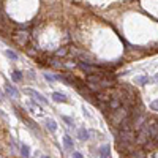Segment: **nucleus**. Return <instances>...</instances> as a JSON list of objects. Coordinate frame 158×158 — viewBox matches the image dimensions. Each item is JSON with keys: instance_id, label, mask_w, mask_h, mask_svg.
Returning <instances> with one entry per match:
<instances>
[{"instance_id": "39448f33", "label": "nucleus", "mask_w": 158, "mask_h": 158, "mask_svg": "<svg viewBox=\"0 0 158 158\" xmlns=\"http://www.w3.org/2000/svg\"><path fill=\"white\" fill-rule=\"evenodd\" d=\"M24 94L25 95H30L32 98H35L36 101H40L41 104H48V100L40 94V92H36V90H32V89H24Z\"/></svg>"}, {"instance_id": "1a4fd4ad", "label": "nucleus", "mask_w": 158, "mask_h": 158, "mask_svg": "<svg viewBox=\"0 0 158 158\" xmlns=\"http://www.w3.org/2000/svg\"><path fill=\"white\" fill-rule=\"evenodd\" d=\"M52 100H54L56 103H67L68 101V98L63 94H60V92H54V94H52Z\"/></svg>"}, {"instance_id": "6e6552de", "label": "nucleus", "mask_w": 158, "mask_h": 158, "mask_svg": "<svg viewBox=\"0 0 158 158\" xmlns=\"http://www.w3.org/2000/svg\"><path fill=\"white\" fill-rule=\"evenodd\" d=\"M97 97H98V101H100V103H103V101H111V100H112V95L109 94V92H98Z\"/></svg>"}, {"instance_id": "ddd939ff", "label": "nucleus", "mask_w": 158, "mask_h": 158, "mask_svg": "<svg viewBox=\"0 0 158 158\" xmlns=\"http://www.w3.org/2000/svg\"><path fill=\"white\" fill-rule=\"evenodd\" d=\"M149 82H150V77H147V76H138L136 77V84H139V85H146Z\"/></svg>"}, {"instance_id": "9b49d317", "label": "nucleus", "mask_w": 158, "mask_h": 158, "mask_svg": "<svg viewBox=\"0 0 158 158\" xmlns=\"http://www.w3.org/2000/svg\"><path fill=\"white\" fill-rule=\"evenodd\" d=\"M100 156L101 158H109L111 156V146H103V147H100Z\"/></svg>"}, {"instance_id": "f257e3e1", "label": "nucleus", "mask_w": 158, "mask_h": 158, "mask_svg": "<svg viewBox=\"0 0 158 158\" xmlns=\"http://www.w3.org/2000/svg\"><path fill=\"white\" fill-rule=\"evenodd\" d=\"M130 117V111L127 109V108H123V106H120L118 109H114V112H112V115H111V118H112V122H114V125H120L125 118H128Z\"/></svg>"}, {"instance_id": "9d476101", "label": "nucleus", "mask_w": 158, "mask_h": 158, "mask_svg": "<svg viewBox=\"0 0 158 158\" xmlns=\"http://www.w3.org/2000/svg\"><path fill=\"white\" fill-rule=\"evenodd\" d=\"M63 146H65V149H67V150H73V149H74L73 139H71L68 135H65V136H63Z\"/></svg>"}, {"instance_id": "aec40b11", "label": "nucleus", "mask_w": 158, "mask_h": 158, "mask_svg": "<svg viewBox=\"0 0 158 158\" xmlns=\"http://www.w3.org/2000/svg\"><path fill=\"white\" fill-rule=\"evenodd\" d=\"M62 118H63L65 122H67V125H70V127H73V125H74V123H73V118H71V117H67V115H63Z\"/></svg>"}, {"instance_id": "4468645a", "label": "nucleus", "mask_w": 158, "mask_h": 158, "mask_svg": "<svg viewBox=\"0 0 158 158\" xmlns=\"http://www.w3.org/2000/svg\"><path fill=\"white\" fill-rule=\"evenodd\" d=\"M21 155L24 156V158H29V155H30V149H29V146H25V144H21Z\"/></svg>"}, {"instance_id": "bb28decb", "label": "nucleus", "mask_w": 158, "mask_h": 158, "mask_svg": "<svg viewBox=\"0 0 158 158\" xmlns=\"http://www.w3.org/2000/svg\"><path fill=\"white\" fill-rule=\"evenodd\" d=\"M0 100H2V98H0Z\"/></svg>"}, {"instance_id": "a211bd4d", "label": "nucleus", "mask_w": 158, "mask_h": 158, "mask_svg": "<svg viewBox=\"0 0 158 158\" xmlns=\"http://www.w3.org/2000/svg\"><path fill=\"white\" fill-rule=\"evenodd\" d=\"M5 54L11 59V60H18V54H16V52L15 51H11V49H6V52H5Z\"/></svg>"}, {"instance_id": "a878e982", "label": "nucleus", "mask_w": 158, "mask_h": 158, "mask_svg": "<svg viewBox=\"0 0 158 158\" xmlns=\"http://www.w3.org/2000/svg\"><path fill=\"white\" fill-rule=\"evenodd\" d=\"M156 142H158V136H156Z\"/></svg>"}, {"instance_id": "dca6fc26", "label": "nucleus", "mask_w": 158, "mask_h": 158, "mask_svg": "<svg viewBox=\"0 0 158 158\" xmlns=\"http://www.w3.org/2000/svg\"><path fill=\"white\" fill-rule=\"evenodd\" d=\"M11 77H13V81L21 82V81H22V73L16 70V71H13V73H11Z\"/></svg>"}, {"instance_id": "f03ea898", "label": "nucleus", "mask_w": 158, "mask_h": 158, "mask_svg": "<svg viewBox=\"0 0 158 158\" xmlns=\"http://www.w3.org/2000/svg\"><path fill=\"white\" fill-rule=\"evenodd\" d=\"M122 142H123V146H130V144L136 142V136H135L133 131L131 130L118 131V144H122Z\"/></svg>"}, {"instance_id": "b1692460", "label": "nucleus", "mask_w": 158, "mask_h": 158, "mask_svg": "<svg viewBox=\"0 0 158 158\" xmlns=\"http://www.w3.org/2000/svg\"><path fill=\"white\" fill-rule=\"evenodd\" d=\"M155 81H158V74H156V76H155Z\"/></svg>"}, {"instance_id": "6ab92c4d", "label": "nucleus", "mask_w": 158, "mask_h": 158, "mask_svg": "<svg viewBox=\"0 0 158 158\" xmlns=\"http://www.w3.org/2000/svg\"><path fill=\"white\" fill-rule=\"evenodd\" d=\"M67 52H68V49H67V48H60V49L56 52V56H65Z\"/></svg>"}, {"instance_id": "7ed1b4c3", "label": "nucleus", "mask_w": 158, "mask_h": 158, "mask_svg": "<svg viewBox=\"0 0 158 158\" xmlns=\"http://www.w3.org/2000/svg\"><path fill=\"white\" fill-rule=\"evenodd\" d=\"M13 38H15V41H16L18 44L25 46V44H27V40H29V32H27V30H22V32H15Z\"/></svg>"}, {"instance_id": "393cba45", "label": "nucleus", "mask_w": 158, "mask_h": 158, "mask_svg": "<svg viewBox=\"0 0 158 158\" xmlns=\"http://www.w3.org/2000/svg\"><path fill=\"white\" fill-rule=\"evenodd\" d=\"M41 158H49V156H46V155H44V156H41Z\"/></svg>"}, {"instance_id": "412c9836", "label": "nucleus", "mask_w": 158, "mask_h": 158, "mask_svg": "<svg viewBox=\"0 0 158 158\" xmlns=\"http://www.w3.org/2000/svg\"><path fill=\"white\" fill-rule=\"evenodd\" d=\"M150 109L158 112V100H155V101H152V103H150Z\"/></svg>"}, {"instance_id": "5701e85b", "label": "nucleus", "mask_w": 158, "mask_h": 158, "mask_svg": "<svg viewBox=\"0 0 158 158\" xmlns=\"http://www.w3.org/2000/svg\"><path fill=\"white\" fill-rule=\"evenodd\" d=\"M73 158H84L81 152H73Z\"/></svg>"}, {"instance_id": "20e7f679", "label": "nucleus", "mask_w": 158, "mask_h": 158, "mask_svg": "<svg viewBox=\"0 0 158 158\" xmlns=\"http://www.w3.org/2000/svg\"><path fill=\"white\" fill-rule=\"evenodd\" d=\"M144 127L147 128L150 138H156L158 136V122H155V120H146Z\"/></svg>"}, {"instance_id": "f8f14e48", "label": "nucleus", "mask_w": 158, "mask_h": 158, "mask_svg": "<svg viewBox=\"0 0 158 158\" xmlns=\"http://www.w3.org/2000/svg\"><path fill=\"white\" fill-rule=\"evenodd\" d=\"M46 128L51 131V133H54V131L57 130V123L52 120V118H48V120H46Z\"/></svg>"}, {"instance_id": "f3484780", "label": "nucleus", "mask_w": 158, "mask_h": 158, "mask_svg": "<svg viewBox=\"0 0 158 158\" xmlns=\"http://www.w3.org/2000/svg\"><path fill=\"white\" fill-rule=\"evenodd\" d=\"M144 156H146V155H144L142 150H135V152H131V153H130L128 158H144Z\"/></svg>"}, {"instance_id": "423d86ee", "label": "nucleus", "mask_w": 158, "mask_h": 158, "mask_svg": "<svg viewBox=\"0 0 158 158\" xmlns=\"http://www.w3.org/2000/svg\"><path fill=\"white\" fill-rule=\"evenodd\" d=\"M149 139H150V135H149L147 128H146V127H142V128L139 130V135L136 136V142H139V144H146V142H149Z\"/></svg>"}, {"instance_id": "4be33fe9", "label": "nucleus", "mask_w": 158, "mask_h": 158, "mask_svg": "<svg viewBox=\"0 0 158 158\" xmlns=\"http://www.w3.org/2000/svg\"><path fill=\"white\" fill-rule=\"evenodd\" d=\"M44 79H46V81H49V82H52V81H56V77L52 76V74H49V73H44Z\"/></svg>"}, {"instance_id": "0eeeda50", "label": "nucleus", "mask_w": 158, "mask_h": 158, "mask_svg": "<svg viewBox=\"0 0 158 158\" xmlns=\"http://www.w3.org/2000/svg\"><path fill=\"white\" fill-rule=\"evenodd\" d=\"M5 90H6V94H8L11 98H18V97H19V92L13 87V85H10V82L5 84Z\"/></svg>"}, {"instance_id": "2eb2a0df", "label": "nucleus", "mask_w": 158, "mask_h": 158, "mask_svg": "<svg viewBox=\"0 0 158 158\" xmlns=\"http://www.w3.org/2000/svg\"><path fill=\"white\" fill-rule=\"evenodd\" d=\"M77 136H79V139L87 141V139H89V131H87L85 128H81V130L77 131Z\"/></svg>"}]
</instances>
